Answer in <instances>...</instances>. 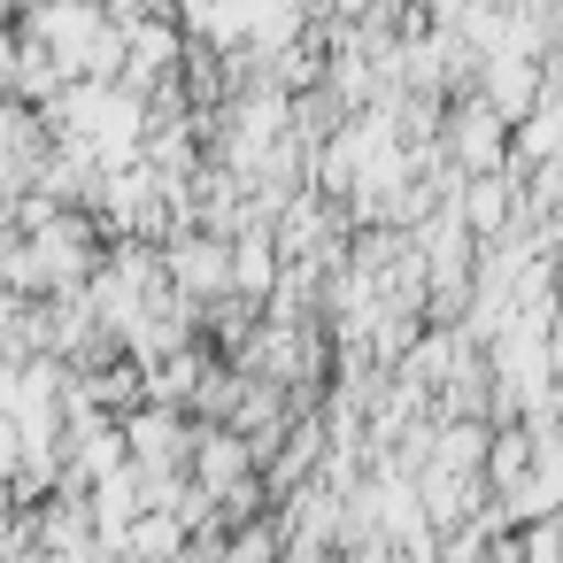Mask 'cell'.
Here are the masks:
<instances>
[]
</instances>
